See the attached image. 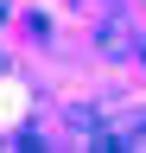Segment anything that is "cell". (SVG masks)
I'll return each instance as SVG.
<instances>
[{
  "label": "cell",
  "mask_w": 146,
  "mask_h": 153,
  "mask_svg": "<svg viewBox=\"0 0 146 153\" xmlns=\"http://www.w3.org/2000/svg\"><path fill=\"white\" fill-rule=\"evenodd\" d=\"M140 45H146V38H140L134 26H121V19L102 26V51H108V57H140Z\"/></svg>",
  "instance_id": "7a4b0ae2"
},
{
  "label": "cell",
  "mask_w": 146,
  "mask_h": 153,
  "mask_svg": "<svg viewBox=\"0 0 146 153\" xmlns=\"http://www.w3.org/2000/svg\"><path fill=\"white\" fill-rule=\"evenodd\" d=\"M102 147H146V108L102 102Z\"/></svg>",
  "instance_id": "6da1fadb"
}]
</instances>
